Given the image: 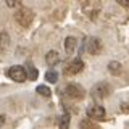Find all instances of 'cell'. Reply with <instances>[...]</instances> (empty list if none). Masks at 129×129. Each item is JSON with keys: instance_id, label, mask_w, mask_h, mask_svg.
I'll return each mask as SVG.
<instances>
[{"instance_id": "1", "label": "cell", "mask_w": 129, "mask_h": 129, "mask_svg": "<svg viewBox=\"0 0 129 129\" xmlns=\"http://www.w3.org/2000/svg\"><path fill=\"white\" fill-rule=\"evenodd\" d=\"M15 19L19 26L27 27L32 23V19H34V11L27 7H19V10L15 13Z\"/></svg>"}, {"instance_id": "2", "label": "cell", "mask_w": 129, "mask_h": 129, "mask_svg": "<svg viewBox=\"0 0 129 129\" xmlns=\"http://www.w3.org/2000/svg\"><path fill=\"white\" fill-rule=\"evenodd\" d=\"M84 70V61L81 58H74V60H70L64 66V74L66 76H73V74H78Z\"/></svg>"}, {"instance_id": "3", "label": "cell", "mask_w": 129, "mask_h": 129, "mask_svg": "<svg viewBox=\"0 0 129 129\" xmlns=\"http://www.w3.org/2000/svg\"><path fill=\"white\" fill-rule=\"evenodd\" d=\"M8 76H10V79H13L15 82H23V81L27 79V71L26 68L23 66H11L10 70H8Z\"/></svg>"}, {"instance_id": "4", "label": "cell", "mask_w": 129, "mask_h": 129, "mask_svg": "<svg viewBox=\"0 0 129 129\" xmlns=\"http://www.w3.org/2000/svg\"><path fill=\"white\" fill-rule=\"evenodd\" d=\"M66 94L74 100H82L86 97V90H84V87L81 84H68Z\"/></svg>"}, {"instance_id": "5", "label": "cell", "mask_w": 129, "mask_h": 129, "mask_svg": "<svg viewBox=\"0 0 129 129\" xmlns=\"http://www.w3.org/2000/svg\"><path fill=\"white\" fill-rule=\"evenodd\" d=\"M87 116L90 119H103L105 118V108L99 103L90 105V107L87 108Z\"/></svg>"}, {"instance_id": "6", "label": "cell", "mask_w": 129, "mask_h": 129, "mask_svg": "<svg viewBox=\"0 0 129 129\" xmlns=\"http://www.w3.org/2000/svg\"><path fill=\"white\" fill-rule=\"evenodd\" d=\"M108 94H110V87H108L107 82L97 84V86H94V89H92V97H94L95 100L103 99V97H107Z\"/></svg>"}, {"instance_id": "7", "label": "cell", "mask_w": 129, "mask_h": 129, "mask_svg": "<svg viewBox=\"0 0 129 129\" xmlns=\"http://www.w3.org/2000/svg\"><path fill=\"white\" fill-rule=\"evenodd\" d=\"M84 48L87 52H90V53H97L100 50V42L95 37H89V39L84 40Z\"/></svg>"}, {"instance_id": "8", "label": "cell", "mask_w": 129, "mask_h": 129, "mask_svg": "<svg viewBox=\"0 0 129 129\" xmlns=\"http://www.w3.org/2000/svg\"><path fill=\"white\" fill-rule=\"evenodd\" d=\"M76 45H78V40L74 37H66V40H64V48H66L68 53H73L76 50Z\"/></svg>"}, {"instance_id": "9", "label": "cell", "mask_w": 129, "mask_h": 129, "mask_svg": "<svg viewBox=\"0 0 129 129\" xmlns=\"http://www.w3.org/2000/svg\"><path fill=\"white\" fill-rule=\"evenodd\" d=\"M81 129H100V126L97 123H94L92 119H82L81 121Z\"/></svg>"}, {"instance_id": "10", "label": "cell", "mask_w": 129, "mask_h": 129, "mask_svg": "<svg viewBox=\"0 0 129 129\" xmlns=\"http://www.w3.org/2000/svg\"><path fill=\"white\" fill-rule=\"evenodd\" d=\"M45 60H47L48 64H52V66H53V64H56V63L60 61V56H58L56 52H48L47 56H45Z\"/></svg>"}, {"instance_id": "11", "label": "cell", "mask_w": 129, "mask_h": 129, "mask_svg": "<svg viewBox=\"0 0 129 129\" xmlns=\"http://www.w3.org/2000/svg\"><path fill=\"white\" fill-rule=\"evenodd\" d=\"M70 113H64L60 118V129H70Z\"/></svg>"}, {"instance_id": "12", "label": "cell", "mask_w": 129, "mask_h": 129, "mask_svg": "<svg viewBox=\"0 0 129 129\" xmlns=\"http://www.w3.org/2000/svg\"><path fill=\"white\" fill-rule=\"evenodd\" d=\"M26 71H27V78H29L31 81H36L37 79V70H36L34 66H32V64L29 63L27 64V68H26Z\"/></svg>"}, {"instance_id": "13", "label": "cell", "mask_w": 129, "mask_h": 129, "mask_svg": "<svg viewBox=\"0 0 129 129\" xmlns=\"http://www.w3.org/2000/svg\"><path fill=\"white\" fill-rule=\"evenodd\" d=\"M10 39H8V34L7 32H0V50H5Z\"/></svg>"}, {"instance_id": "14", "label": "cell", "mask_w": 129, "mask_h": 129, "mask_svg": "<svg viewBox=\"0 0 129 129\" xmlns=\"http://www.w3.org/2000/svg\"><path fill=\"white\" fill-rule=\"evenodd\" d=\"M45 79L48 81V82H52V84H55L56 81H58V73L56 71H47V74H45Z\"/></svg>"}, {"instance_id": "15", "label": "cell", "mask_w": 129, "mask_h": 129, "mask_svg": "<svg viewBox=\"0 0 129 129\" xmlns=\"http://www.w3.org/2000/svg\"><path fill=\"white\" fill-rule=\"evenodd\" d=\"M108 70L113 71L115 74H119V73H121V66H119V63H118V61H111L110 64H108Z\"/></svg>"}, {"instance_id": "16", "label": "cell", "mask_w": 129, "mask_h": 129, "mask_svg": "<svg viewBox=\"0 0 129 129\" xmlns=\"http://www.w3.org/2000/svg\"><path fill=\"white\" fill-rule=\"evenodd\" d=\"M37 92H39L40 95H44V97H50V94H52L50 89H48L47 86H39L37 87Z\"/></svg>"}, {"instance_id": "17", "label": "cell", "mask_w": 129, "mask_h": 129, "mask_svg": "<svg viewBox=\"0 0 129 129\" xmlns=\"http://www.w3.org/2000/svg\"><path fill=\"white\" fill-rule=\"evenodd\" d=\"M5 3L10 8H18V7H21V0H5Z\"/></svg>"}, {"instance_id": "18", "label": "cell", "mask_w": 129, "mask_h": 129, "mask_svg": "<svg viewBox=\"0 0 129 129\" xmlns=\"http://www.w3.org/2000/svg\"><path fill=\"white\" fill-rule=\"evenodd\" d=\"M116 2H118L121 7H124V8H127V7H129V0H116Z\"/></svg>"}, {"instance_id": "19", "label": "cell", "mask_w": 129, "mask_h": 129, "mask_svg": "<svg viewBox=\"0 0 129 129\" xmlns=\"http://www.w3.org/2000/svg\"><path fill=\"white\" fill-rule=\"evenodd\" d=\"M3 124H5V116H3L2 113H0V127H2Z\"/></svg>"}]
</instances>
